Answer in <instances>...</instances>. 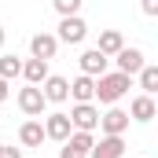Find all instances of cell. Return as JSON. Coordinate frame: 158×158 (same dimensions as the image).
Here are the masks:
<instances>
[{"label":"cell","instance_id":"cell-24","mask_svg":"<svg viewBox=\"0 0 158 158\" xmlns=\"http://www.w3.org/2000/svg\"><path fill=\"white\" fill-rule=\"evenodd\" d=\"M7 96H11V85H7V81L0 77V103H4V99H7Z\"/></svg>","mask_w":158,"mask_h":158},{"label":"cell","instance_id":"cell-20","mask_svg":"<svg viewBox=\"0 0 158 158\" xmlns=\"http://www.w3.org/2000/svg\"><path fill=\"white\" fill-rule=\"evenodd\" d=\"M52 4H55L59 19H63V15H81V0H52Z\"/></svg>","mask_w":158,"mask_h":158},{"label":"cell","instance_id":"cell-14","mask_svg":"<svg viewBox=\"0 0 158 158\" xmlns=\"http://www.w3.org/2000/svg\"><path fill=\"white\" fill-rule=\"evenodd\" d=\"M70 96H74V103H92L96 99V77L77 74V77L70 81Z\"/></svg>","mask_w":158,"mask_h":158},{"label":"cell","instance_id":"cell-25","mask_svg":"<svg viewBox=\"0 0 158 158\" xmlns=\"http://www.w3.org/2000/svg\"><path fill=\"white\" fill-rule=\"evenodd\" d=\"M4 40H7V30H4V26H0V48H4Z\"/></svg>","mask_w":158,"mask_h":158},{"label":"cell","instance_id":"cell-1","mask_svg":"<svg viewBox=\"0 0 158 158\" xmlns=\"http://www.w3.org/2000/svg\"><path fill=\"white\" fill-rule=\"evenodd\" d=\"M129 88H132V77H129V74H118V70H114V74H99V77H96V99L114 107Z\"/></svg>","mask_w":158,"mask_h":158},{"label":"cell","instance_id":"cell-2","mask_svg":"<svg viewBox=\"0 0 158 158\" xmlns=\"http://www.w3.org/2000/svg\"><path fill=\"white\" fill-rule=\"evenodd\" d=\"M85 37H88V26H85V19H81V15H63L55 40H59V44H81Z\"/></svg>","mask_w":158,"mask_h":158},{"label":"cell","instance_id":"cell-13","mask_svg":"<svg viewBox=\"0 0 158 158\" xmlns=\"http://www.w3.org/2000/svg\"><path fill=\"white\" fill-rule=\"evenodd\" d=\"M19 140H22V147H40L48 136H44V125H40V118H30L19 125Z\"/></svg>","mask_w":158,"mask_h":158},{"label":"cell","instance_id":"cell-5","mask_svg":"<svg viewBox=\"0 0 158 158\" xmlns=\"http://www.w3.org/2000/svg\"><path fill=\"white\" fill-rule=\"evenodd\" d=\"M77 66H81V74H88V77H99V74H107V66H110V55H103L99 48H88V52H81Z\"/></svg>","mask_w":158,"mask_h":158},{"label":"cell","instance_id":"cell-18","mask_svg":"<svg viewBox=\"0 0 158 158\" xmlns=\"http://www.w3.org/2000/svg\"><path fill=\"white\" fill-rule=\"evenodd\" d=\"M19 74H22V59H19V55H0V77L15 81Z\"/></svg>","mask_w":158,"mask_h":158},{"label":"cell","instance_id":"cell-7","mask_svg":"<svg viewBox=\"0 0 158 158\" xmlns=\"http://www.w3.org/2000/svg\"><path fill=\"white\" fill-rule=\"evenodd\" d=\"M40 125H44V136H48V140H55V143H63V140H66V136L74 132V125H70V118H66L63 110L48 114V118L40 121Z\"/></svg>","mask_w":158,"mask_h":158},{"label":"cell","instance_id":"cell-22","mask_svg":"<svg viewBox=\"0 0 158 158\" xmlns=\"http://www.w3.org/2000/svg\"><path fill=\"white\" fill-rule=\"evenodd\" d=\"M140 7H143V15H151V19H155V15H158V0H143Z\"/></svg>","mask_w":158,"mask_h":158},{"label":"cell","instance_id":"cell-9","mask_svg":"<svg viewBox=\"0 0 158 158\" xmlns=\"http://www.w3.org/2000/svg\"><path fill=\"white\" fill-rule=\"evenodd\" d=\"M125 155V140L121 136H99V143H92V151H88V158H121Z\"/></svg>","mask_w":158,"mask_h":158},{"label":"cell","instance_id":"cell-8","mask_svg":"<svg viewBox=\"0 0 158 158\" xmlns=\"http://www.w3.org/2000/svg\"><path fill=\"white\" fill-rule=\"evenodd\" d=\"M99 129H103L107 136H125V129H129V110L110 107L107 114H99Z\"/></svg>","mask_w":158,"mask_h":158},{"label":"cell","instance_id":"cell-12","mask_svg":"<svg viewBox=\"0 0 158 158\" xmlns=\"http://www.w3.org/2000/svg\"><path fill=\"white\" fill-rule=\"evenodd\" d=\"M30 52H33V59H55V52H59L55 33H33L30 37Z\"/></svg>","mask_w":158,"mask_h":158},{"label":"cell","instance_id":"cell-4","mask_svg":"<svg viewBox=\"0 0 158 158\" xmlns=\"http://www.w3.org/2000/svg\"><path fill=\"white\" fill-rule=\"evenodd\" d=\"M70 125L77 129V132H96V125H99V110L92 107V103H74V110L66 114Z\"/></svg>","mask_w":158,"mask_h":158},{"label":"cell","instance_id":"cell-19","mask_svg":"<svg viewBox=\"0 0 158 158\" xmlns=\"http://www.w3.org/2000/svg\"><path fill=\"white\" fill-rule=\"evenodd\" d=\"M63 143H70L74 151H81V155L88 158V151H92V143H96V140H92V132H77V129H74V132H70Z\"/></svg>","mask_w":158,"mask_h":158},{"label":"cell","instance_id":"cell-21","mask_svg":"<svg viewBox=\"0 0 158 158\" xmlns=\"http://www.w3.org/2000/svg\"><path fill=\"white\" fill-rule=\"evenodd\" d=\"M59 158H85V155H81V151H74L70 143H63V147H59Z\"/></svg>","mask_w":158,"mask_h":158},{"label":"cell","instance_id":"cell-17","mask_svg":"<svg viewBox=\"0 0 158 158\" xmlns=\"http://www.w3.org/2000/svg\"><path fill=\"white\" fill-rule=\"evenodd\" d=\"M136 77H140V88H143V96H155V92H158V66H155V63H143Z\"/></svg>","mask_w":158,"mask_h":158},{"label":"cell","instance_id":"cell-6","mask_svg":"<svg viewBox=\"0 0 158 158\" xmlns=\"http://www.w3.org/2000/svg\"><path fill=\"white\" fill-rule=\"evenodd\" d=\"M40 92H44L48 103H66L70 99V81L59 77V74H48V77L40 81Z\"/></svg>","mask_w":158,"mask_h":158},{"label":"cell","instance_id":"cell-16","mask_svg":"<svg viewBox=\"0 0 158 158\" xmlns=\"http://www.w3.org/2000/svg\"><path fill=\"white\" fill-rule=\"evenodd\" d=\"M96 48H99L103 55H118L121 48H125V37H121L118 30H103V33H99V44H96Z\"/></svg>","mask_w":158,"mask_h":158},{"label":"cell","instance_id":"cell-26","mask_svg":"<svg viewBox=\"0 0 158 158\" xmlns=\"http://www.w3.org/2000/svg\"><path fill=\"white\" fill-rule=\"evenodd\" d=\"M0 147H4V140H0Z\"/></svg>","mask_w":158,"mask_h":158},{"label":"cell","instance_id":"cell-10","mask_svg":"<svg viewBox=\"0 0 158 158\" xmlns=\"http://www.w3.org/2000/svg\"><path fill=\"white\" fill-rule=\"evenodd\" d=\"M114 63H118V74L136 77V74H140V66H143L147 59H143V52H140V48H121L118 55H114Z\"/></svg>","mask_w":158,"mask_h":158},{"label":"cell","instance_id":"cell-11","mask_svg":"<svg viewBox=\"0 0 158 158\" xmlns=\"http://www.w3.org/2000/svg\"><path fill=\"white\" fill-rule=\"evenodd\" d=\"M155 114H158L155 96H143V92H140V96L129 103V118H132V121H140V125H147V121L155 118Z\"/></svg>","mask_w":158,"mask_h":158},{"label":"cell","instance_id":"cell-23","mask_svg":"<svg viewBox=\"0 0 158 158\" xmlns=\"http://www.w3.org/2000/svg\"><path fill=\"white\" fill-rule=\"evenodd\" d=\"M0 158H22V151H19V147H7V143H4V147H0Z\"/></svg>","mask_w":158,"mask_h":158},{"label":"cell","instance_id":"cell-15","mask_svg":"<svg viewBox=\"0 0 158 158\" xmlns=\"http://www.w3.org/2000/svg\"><path fill=\"white\" fill-rule=\"evenodd\" d=\"M19 77H26V85H40V81L48 77V59H26Z\"/></svg>","mask_w":158,"mask_h":158},{"label":"cell","instance_id":"cell-3","mask_svg":"<svg viewBox=\"0 0 158 158\" xmlns=\"http://www.w3.org/2000/svg\"><path fill=\"white\" fill-rule=\"evenodd\" d=\"M44 107H48V99H44L40 85H26V88H19V110H22V114L40 118V114H44Z\"/></svg>","mask_w":158,"mask_h":158}]
</instances>
